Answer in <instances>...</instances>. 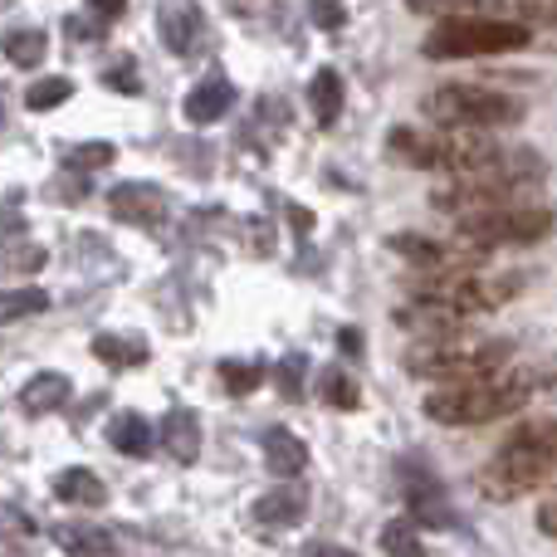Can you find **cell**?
Returning <instances> with one entry per match:
<instances>
[{
    "instance_id": "cell-1",
    "label": "cell",
    "mask_w": 557,
    "mask_h": 557,
    "mask_svg": "<svg viewBox=\"0 0 557 557\" xmlns=\"http://www.w3.org/2000/svg\"><path fill=\"white\" fill-rule=\"evenodd\" d=\"M543 386H553V376H543L539 367H499L470 382L435 386L425 396V416L441 425H490L499 416H519Z\"/></svg>"
},
{
    "instance_id": "cell-2",
    "label": "cell",
    "mask_w": 557,
    "mask_h": 557,
    "mask_svg": "<svg viewBox=\"0 0 557 557\" xmlns=\"http://www.w3.org/2000/svg\"><path fill=\"white\" fill-rule=\"evenodd\" d=\"M543 176H548V166H543L539 152H529V147H504L494 162L450 176L441 191H431V206H435V211H450L455 221H460V215L523 201V196H529Z\"/></svg>"
},
{
    "instance_id": "cell-3",
    "label": "cell",
    "mask_w": 557,
    "mask_h": 557,
    "mask_svg": "<svg viewBox=\"0 0 557 557\" xmlns=\"http://www.w3.org/2000/svg\"><path fill=\"white\" fill-rule=\"evenodd\" d=\"M557 484V421H529L499 445L490 465L480 470V490L490 499H519L533 490Z\"/></svg>"
},
{
    "instance_id": "cell-4",
    "label": "cell",
    "mask_w": 557,
    "mask_h": 557,
    "mask_svg": "<svg viewBox=\"0 0 557 557\" xmlns=\"http://www.w3.org/2000/svg\"><path fill=\"white\" fill-rule=\"evenodd\" d=\"M513 357V343L509 337H474L465 327L455 333H435V337H416L406 347V372L411 376H425V382H470V376H484V372H499L509 367Z\"/></svg>"
},
{
    "instance_id": "cell-5",
    "label": "cell",
    "mask_w": 557,
    "mask_h": 557,
    "mask_svg": "<svg viewBox=\"0 0 557 557\" xmlns=\"http://www.w3.org/2000/svg\"><path fill=\"white\" fill-rule=\"evenodd\" d=\"M392 152L411 166H425V172H445V176H460L474 172V166L494 162L504 152L490 133L480 127H435V133H421V127H396L392 137Z\"/></svg>"
},
{
    "instance_id": "cell-6",
    "label": "cell",
    "mask_w": 557,
    "mask_h": 557,
    "mask_svg": "<svg viewBox=\"0 0 557 557\" xmlns=\"http://www.w3.org/2000/svg\"><path fill=\"white\" fill-rule=\"evenodd\" d=\"M519 288H523L519 274H480V264H465V270H425V274L406 278V294H411L416 304H441L465 318L509 304Z\"/></svg>"
},
{
    "instance_id": "cell-7",
    "label": "cell",
    "mask_w": 557,
    "mask_h": 557,
    "mask_svg": "<svg viewBox=\"0 0 557 557\" xmlns=\"http://www.w3.org/2000/svg\"><path fill=\"white\" fill-rule=\"evenodd\" d=\"M529 45V25L509 15H445L431 25L421 54L425 59H480V54H509Z\"/></svg>"
},
{
    "instance_id": "cell-8",
    "label": "cell",
    "mask_w": 557,
    "mask_h": 557,
    "mask_svg": "<svg viewBox=\"0 0 557 557\" xmlns=\"http://www.w3.org/2000/svg\"><path fill=\"white\" fill-rule=\"evenodd\" d=\"M425 117L441 127L494 133V127L523 123V103L513 94H499V88H484V84H441L435 94H425Z\"/></svg>"
},
{
    "instance_id": "cell-9",
    "label": "cell",
    "mask_w": 557,
    "mask_h": 557,
    "mask_svg": "<svg viewBox=\"0 0 557 557\" xmlns=\"http://www.w3.org/2000/svg\"><path fill=\"white\" fill-rule=\"evenodd\" d=\"M465 245H480V250H504V245H539L543 235H553V211L543 206H494V211H474L455 221Z\"/></svg>"
},
{
    "instance_id": "cell-10",
    "label": "cell",
    "mask_w": 557,
    "mask_h": 557,
    "mask_svg": "<svg viewBox=\"0 0 557 557\" xmlns=\"http://www.w3.org/2000/svg\"><path fill=\"white\" fill-rule=\"evenodd\" d=\"M108 206H113L117 221L137 225V231H157V225L166 221V211H172L166 191H157L152 182H123V186H113Z\"/></svg>"
},
{
    "instance_id": "cell-11",
    "label": "cell",
    "mask_w": 557,
    "mask_h": 557,
    "mask_svg": "<svg viewBox=\"0 0 557 557\" xmlns=\"http://www.w3.org/2000/svg\"><path fill=\"white\" fill-rule=\"evenodd\" d=\"M401 480H406V504H411V513L421 523H431V529H455V509L445 504V494H441V484H435V474H421L411 460L401 465Z\"/></svg>"
},
{
    "instance_id": "cell-12",
    "label": "cell",
    "mask_w": 557,
    "mask_h": 557,
    "mask_svg": "<svg viewBox=\"0 0 557 557\" xmlns=\"http://www.w3.org/2000/svg\"><path fill=\"white\" fill-rule=\"evenodd\" d=\"M157 29H162V39H166L172 54H196L201 39H206L201 5H196V0H166L162 15H157Z\"/></svg>"
},
{
    "instance_id": "cell-13",
    "label": "cell",
    "mask_w": 557,
    "mask_h": 557,
    "mask_svg": "<svg viewBox=\"0 0 557 557\" xmlns=\"http://www.w3.org/2000/svg\"><path fill=\"white\" fill-rule=\"evenodd\" d=\"M231 103H235L231 78H225V74H211V78H201V84L186 94V123L206 127V123H215V117L231 113Z\"/></svg>"
},
{
    "instance_id": "cell-14",
    "label": "cell",
    "mask_w": 557,
    "mask_h": 557,
    "mask_svg": "<svg viewBox=\"0 0 557 557\" xmlns=\"http://www.w3.org/2000/svg\"><path fill=\"white\" fill-rule=\"evenodd\" d=\"M264 460H270V470L278 480H298V474L308 470V445L298 441L294 431L274 425V431H264Z\"/></svg>"
},
{
    "instance_id": "cell-15",
    "label": "cell",
    "mask_w": 557,
    "mask_h": 557,
    "mask_svg": "<svg viewBox=\"0 0 557 557\" xmlns=\"http://www.w3.org/2000/svg\"><path fill=\"white\" fill-rule=\"evenodd\" d=\"M162 445L172 460L191 465L196 455H201V421H196V411H186V406H176V411H166L162 421Z\"/></svg>"
},
{
    "instance_id": "cell-16",
    "label": "cell",
    "mask_w": 557,
    "mask_h": 557,
    "mask_svg": "<svg viewBox=\"0 0 557 557\" xmlns=\"http://www.w3.org/2000/svg\"><path fill=\"white\" fill-rule=\"evenodd\" d=\"M308 513V494L298 490V484H284V490H270L260 504H255V519L264 523V529H294L298 519Z\"/></svg>"
},
{
    "instance_id": "cell-17",
    "label": "cell",
    "mask_w": 557,
    "mask_h": 557,
    "mask_svg": "<svg viewBox=\"0 0 557 557\" xmlns=\"http://www.w3.org/2000/svg\"><path fill=\"white\" fill-rule=\"evenodd\" d=\"M54 543L69 557H117L113 533L98 529V523H64V529H54Z\"/></svg>"
},
{
    "instance_id": "cell-18",
    "label": "cell",
    "mask_w": 557,
    "mask_h": 557,
    "mask_svg": "<svg viewBox=\"0 0 557 557\" xmlns=\"http://www.w3.org/2000/svg\"><path fill=\"white\" fill-rule=\"evenodd\" d=\"M69 376L64 372H39L25 382V392H20V406H25L29 416H45V411H59V406L69 401Z\"/></svg>"
},
{
    "instance_id": "cell-19",
    "label": "cell",
    "mask_w": 557,
    "mask_h": 557,
    "mask_svg": "<svg viewBox=\"0 0 557 557\" xmlns=\"http://www.w3.org/2000/svg\"><path fill=\"white\" fill-rule=\"evenodd\" d=\"M108 441H113L117 455L143 460V455L152 450V425H147V416H137V411H117L113 425H108Z\"/></svg>"
},
{
    "instance_id": "cell-20",
    "label": "cell",
    "mask_w": 557,
    "mask_h": 557,
    "mask_svg": "<svg viewBox=\"0 0 557 557\" xmlns=\"http://www.w3.org/2000/svg\"><path fill=\"white\" fill-rule=\"evenodd\" d=\"M54 494L64 504H84V509H98V504L108 499L103 480H98L94 470H59L54 474Z\"/></svg>"
},
{
    "instance_id": "cell-21",
    "label": "cell",
    "mask_w": 557,
    "mask_h": 557,
    "mask_svg": "<svg viewBox=\"0 0 557 557\" xmlns=\"http://www.w3.org/2000/svg\"><path fill=\"white\" fill-rule=\"evenodd\" d=\"M308 103H313V117L323 127L337 123V113H343V78H337V69H318L313 84H308Z\"/></svg>"
},
{
    "instance_id": "cell-22",
    "label": "cell",
    "mask_w": 557,
    "mask_h": 557,
    "mask_svg": "<svg viewBox=\"0 0 557 557\" xmlns=\"http://www.w3.org/2000/svg\"><path fill=\"white\" fill-rule=\"evenodd\" d=\"M94 357L98 362H108V367H143L147 362V343L143 337H117V333H103V337H94Z\"/></svg>"
},
{
    "instance_id": "cell-23",
    "label": "cell",
    "mask_w": 557,
    "mask_h": 557,
    "mask_svg": "<svg viewBox=\"0 0 557 557\" xmlns=\"http://www.w3.org/2000/svg\"><path fill=\"white\" fill-rule=\"evenodd\" d=\"M318 396H323L327 406H337V411H352V406L362 401L357 382L343 372V367H323V372H318Z\"/></svg>"
},
{
    "instance_id": "cell-24",
    "label": "cell",
    "mask_w": 557,
    "mask_h": 557,
    "mask_svg": "<svg viewBox=\"0 0 557 557\" xmlns=\"http://www.w3.org/2000/svg\"><path fill=\"white\" fill-rule=\"evenodd\" d=\"M406 10L416 15H494L504 10V0H406Z\"/></svg>"
},
{
    "instance_id": "cell-25",
    "label": "cell",
    "mask_w": 557,
    "mask_h": 557,
    "mask_svg": "<svg viewBox=\"0 0 557 557\" xmlns=\"http://www.w3.org/2000/svg\"><path fill=\"white\" fill-rule=\"evenodd\" d=\"M5 54H10V64H15V69H35L39 59L49 54V39H45V29H10V39H5Z\"/></svg>"
},
{
    "instance_id": "cell-26",
    "label": "cell",
    "mask_w": 557,
    "mask_h": 557,
    "mask_svg": "<svg viewBox=\"0 0 557 557\" xmlns=\"http://www.w3.org/2000/svg\"><path fill=\"white\" fill-rule=\"evenodd\" d=\"M382 553L386 557H425V543H421V533H416V523H406V519H392L382 529Z\"/></svg>"
},
{
    "instance_id": "cell-27",
    "label": "cell",
    "mask_w": 557,
    "mask_h": 557,
    "mask_svg": "<svg viewBox=\"0 0 557 557\" xmlns=\"http://www.w3.org/2000/svg\"><path fill=\"white\" fill-rule=\"evenodd\" d=\"M69 94H74V84H69L64 74H49V78H39V84H29L25 108H35V113H49V108H59Z\"/></svg>"
},
{
    "instance_id": "cell-28",
    "label": "cell",
    "mask_w": 557,
    "mask_h": 557,
    "mask_svg": "<svg viewBox=\"0 0 557 557\" xmlns=\"http://www.w3.org/2000/svg\"><path fill=\"white\" fill-rule=\"evenodd\" d=\"M45 308H49L45 288H15V294H5V304H0V323H20V318L45 313Z\"/></svg>"
},
{
    "instance_id": "cell-29",
    "label": "cell",
    "mask_w": 557,
    "mask_h": 557,
    "mask_svg": "<svg viewBox=\"0 0 557 557\" xmlns=\"http://www.w3.org/2000/svg\"><path fill=\"white\" fill-rule=\"evenodd\" d=\"M221 382H225V392L250 396V392H260L264 367L260 362H221Z\"/></svg>"
},
{
    "instance_id": "cell-30",
    "label": "cell",
    "mask_w": 557,
    "mask_h": 557,
    "mask_svg": "<svg viewBox=\"0 0 557 557\" xmlns=\"http://www.w3.org/2000/svg\"><path fill=\"white\" fill-rule=\"evenodd\" d=\"M113 157H117L113 143H78L74 152L64 157V166H69V172H98V166H108Z\"/></svg>"
},
{
    "instance_id": "cell-31",
    "label": "cell",
    "mask_w": 557,
    "mask_h": 557,
    "mask_svg": "<svg viewBox=\"0 0 557 557\" xmlns=\"http://www.w3.org/2000/svg\"><path fill=\"white\" fill-rule=\"evenodd\" d=\"M304 372H308V362H304V357H284V362H278V392H284L288 396V401H298V396H304Z\"/></svg>"
},
{
    "instance_id": "cell-32",
    "label": "cell",
    "mask_w": 557,
    "mask_h": 557,
    "mask_svg": "<svg viewBox=\"0 0 557 557\" xmlns=\"http://www.w3.org/2000/svg\"><path fill=\"white\" fill-rule=\"evenodd\" d=\"M45 260H49L45 245H20V240H10V250H5V264H10L15 274H35Z\"/></svg>"
},
{
    "instance_id": "cell-33",
    "label": "cell",
    "mask_w": 557,
    "mask_h": 557,
    "mask_svg": "<svg viewBox=\"0 0 557 557\" xmlns=\"http://www.w3.org/2000/svg\"><path fill=\"white\" fill-rule=\"evenodd\" d=\"M308 15L318 29H343V0H308Z\"/></svg>"
},
{
    "instance_id": "cell-34",
    "label": "cell",
    "mask_w": 557,
    "mask_h": 557,
    "mask_svg": "<svg viewBox=\"0 0 557 557\" xmlns=\"http://www.w3.org/2000/svg\"><path fill=\"white\" fill-rule=\"evenodd\" d=\"M103 84H108V88H123V94H137V69H133V59H117V69H108V74H103Z\"/></svg>"
},
{
    "instance_id": "cell-35",
    "label": "cell",
    "mask_w": 557,
    "mask_h": 557,
    "mask_svg": "<svg viewBox=\"0 0 557 557\" xmlns=\"http://www.w3.org/2000/svg\"><path fill=\"white\" fill-rule=\"evenodd\" d=\"M539 529L548 533V539H557V490H553L548 499L539 504Z\"/></svg>"
},
{
    "instance_id": "cell-36",
    "label": "cell",
    "mask_w": 557,
    "mask_h": 557,
    "mask_svg": "<svg viewBox=\"0 0 557 557\" xmlns=\"http://www.w3.org/2000/svg\"><path fill=\"white\" fill-rule=\"evenodd\" d=\"M88 10H94L98 20H117L127 10V0H88Z\"/></svg>"
},
{
    "instance_id": "cell-37",
    "label": "cell",
    "mask_w": 557,
    "mask_h": 557,
    "mask_svg": "<svg viewBox=\"0 0 557 557\" xmlns=\"http://www.w3.org/2000/svg\"><path fill=\"white\" fill-rule=\"evenodd\" d=\"M304 557H357L352 548H337V543H308Z\"/></svg>"
},
{
    "instance_id": "cell-38",
    "label": "cell",
    "mask_w": 557,
    "mask_h": 557,
    "mask_svg": "<svg viewBox=\"0 0 557 557\" xmlns=\"http://www.w3.org/2000/svg\"><path fill=\"white\" fill-rule=\"evenodd\" d=\"M337 347H343L347 357H362V333H357V327H343V333H337Z\"/></svg>"
},
{
    "instance_id": "cell-39",
    "label": "cell",
    "mask_w": 557,
    "mask_h": 557,
    "mask_svg": "<svg viewBox=\"0 0 557 557\" xmlns=\"http://www.w3.org/2000/svg\"><path fill=\"white\" fill-rule=\"evenodd\" d=\"M64 29H69V39H94L98 35V25H84V20H69Z\"/></svg>"
},
{
    "instance_id": "cell-40",
    "label": "cell",
    "mask_w": 557,
    "mask_h": 557,
    "mask_svg": "<svg viewBox=\"0 0 557 557\" xmlns=\"http://www.w3.org/2000/svg\"><path fill=\"white\" fill-rule=\"evenodd\" d=\"M288 215H294V231L308 235V211H298V206H288Z\"/></svg>"
},
{
    "instance_id": "cell-41",
    "label": "cell",
    "mask_w": 557,
    "mask_h": 557,
    "mask_svg": "<svg viewBox=\"0 0 557 557\" xmlns=\"http://www.w3.org/2000/svg\"><path fill=\"white\" fill-rule=\"evenodd\" d=\"M548 20H553V25H557V5H553V10H548Z\"/></svg>"
},
{
    "instance_id": "cell-42",
    "label": "cell",
    "mask_w": 557,
    "mask_h": 557,
    "mask_svg": "<svg viewBox=\"0 0 557 557\" xmlns=\"http://www.w3.org/2000/svg\"><path fill=\"white\" fill-rule=\"evenodd\" d=\"M5 557H20V548H5Z\"/></svg>"
}]
</instances>
